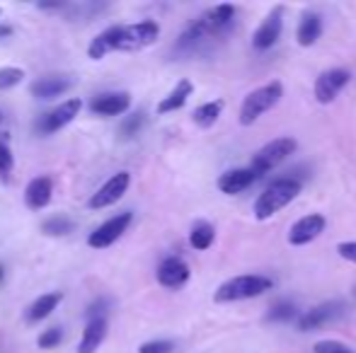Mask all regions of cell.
<instances>
[{
  "label": "cell",
  "instance_id": "6da1fadb",
  "mask_svg": "<svg viewBox=\"0 0 356 353\" xmlns=\"http://www.w3.org/2000/svg\"><path fill=\"white\" fill-rule=\"evenodd\" d=\"M161 36V27L153 20L136 22V25H114L93 39L88 53L93 61L104 58L109 51H141L155 44Z\"/></svg>",
  "mask_w": 356,
  "mask_h": 353
},
{
  "label": "cell",
  "instance_id": "7a4b0ae2",
  "mask_svg": "<svg viewBox=\"0 0 356 353\" xmlns=\"http://www.w3.org/2000/svg\"><path fill=\"white\" fill-rule=\"evenodd\" d=\"M300 194V182L291 180V177H284V180H276L262 191V194L254 199V218L257 220H267L272 215H276L281 208L291 204L296 196Z\"/></svg>",
  "mask_w": 356,
  "mask_h": 353
},
{
  "label": "cell",
  "instance_id": "3957f363",
  "mask_svg": "<svg viewBox=\"0 0 356 353\" xmlns=\"http://www.w3.org/2000/svg\"><path fill=\"white\" fill-rule=\"evenodd\" d=\"M284 97V85L279 80L267 82L262 87H254L252 93L243 99L240 104V114H237V121L243 123V126H252L259 117H264L267 112H272L279 99Z\"/></svg>",
  "mask_w": 356,
  "mask_h": 353
},
{
  "label": "cell",
  "instance_id": "277c9868",
  "mask_svg": "<svg viewBox=\"0 0 356 353\" xmlns=\"http://www.w3.org/2000/svg\"><path fill=\"white\" fill-rule=\"evenodd\" d=\"M274 281L267 276H257V273H245V276L228 278L226 283L216 288L213 293V300L216 302H237V300H250V297H257L262 293L272 291Z\"/></svg>",
  "mask_w": 356,
  "mask_h": 353
},
{
  "label": "cell",
  "instance_id": "5b68a950",
  "mask_svg": "<svg viewBox=\"0 0 356 353\" xmlns=\"http://www.w3.org/2000/svg\"><path fill=\"white\" fill-rule=\"evenodd\" d=\"M296 150H298V141L291 138V136H281V138L272 141V143H267L264 148H259L257 153L252 155L250 169H252L254 177H264V174H269L274 167H279L284 160H289Z\"/></svg>",
  "mask_w": 356,
  "mask_h": 353
},
{
  "label": "cell",
  "instance_id": "8992f818",
  "mask_svg": "<svg viewBox=\"0 0 356 353\" xmlns=\"http://www.w3.org/2000/svg\"><path fill=\"white\" fill-rule=\"evenodd\" d=\"M131 220H134V213H131V210H124V213H119V215H114V218L104 220L97 230L90 232L88 245L93 247V249H107L109 245H114L119 237L124 235L126 228L131 226Z\"/></svg>",
  "mask_w": 356,
  "mask_h": 353
},
{
  "label": "cell",
  "instance_id": "52a82bcc",
  "mask_svg": "<svg viewBox=\"0 0 356 353\" xmlns=\"http://www.w3.org/2000/svg\"><path fill=\"white\" fill-rule=\"evenodd\" d=\"M351 80V73L346 68H330V71L320 73L318 80L313 85V93H315V99L320 104H330L337 99V95L349 85Z\"/></svg>",
  "mask_w": 356,
  "mask_h": 353
},
{
  "label": "cell",
  "instance_id": "ba28073f",
  "mask_svg": "<svg viewBox=\"0 0 356 353\" xmlns=\"http://www.w3.org/2000/svg\"><path fill=\"white\" fill-rule=\"evenodd\" d=\"M129 184H131V174L129 172H117L112 174L107 182H104L102 186H99L97 191H95L93 196H90L88 206L93 210H102L107 208V206H114L121 196L129 191Z\"/></svg>",
  "mask_w": 356,
  "mask_h": 353
},
{
  "label": "cell",
  "instance_id": "9c48e42d",
  "mask_svg": "<svg viewBox=\"0 0 356 353\" xmlns=\"http://www.w3.org/2000/svg\"><path fill=\"white\" fill-rule=\"evenodd\" d=\"M80 109H83V102L78 97L73 99H66V102H61L56 109H51L49 114H44L42 119H39V123H36V131L44 136L49 134H56V131H61L63 126H68V123L73 121V119L80 114Z\"/></svg>",
  "mask_w": 356,
  "mask_h": 353
},
{
  "label": "cell",
  "instance_id": "30bf717a",
  "mask_svg": "<svg viewBox=\"0 0 356 353\" xmlns=\"http://www.w3.org/2000/svg\"><path fill=\"white\" fill-rule=\"evenodd\" d=\"M281 27H284V8L276 5L269 10V15L259 22V27L254 29L252 34V47L257 51H267L272 49L281 36Z\"/></svg>",
  "mask_w": 356,
  "mask_h": 353
},
{
  "label": "cell",
  "instance_id": "8fae6325",
  "mask_svg": "<svg viewBox=\"0 0 356 353\" xmlns=\"http://www.w3.org/2000/svg\"><path fill=\"white\" fill-rule=\"evenodd\" d=\"M325 226L327 220L322 213H308L303 215V218H298L291 226L289 230V242L294 247H303V245H310L313 240H318V237L325 232Z\"/></svg>",
  "mask_w": 356,
  "mask_h": 353
},
{
  "label": "cell",
  "instance_id": "7c38bea8",
  "mask_svg": "<svg viewBox=\"0 0 356 353\" xmlns=\"http://www.w3.org/2000/svg\"><path fill=\"white\" fill-rule=\"evenodd\" d=\"M342 315V302L330 300V302H322V305H315L310 310H305L303 315L298 317V329L300 332H315V329L325 327L330 324L335 317Z\"/></svg>",
  "mask_w": 356,
  "mask_h": 353
},
{
  "label": "cell",
  "instance_id": "4fadbf2b",
  "mask_svg": "<svg viewBox=\"0 0 356 353\" xmlns=\"http://www.w3.org/2000/svg\"><path fill=\"white\" fill-rule=\"evenodd\" d=\"M75 85L71 75H44L39 80H34L29 85V93L32 97L36 99H54V97H61L66 95L71 87Z\"/></svg>",
  "mask_w": 356,
  "mask_h": 353
},
{
  "label": "cell",
  "instance_id": "5bb4252c",
  "mask_svg": "<svg viewBox=\"0 0 356 353\" xmlns=\"http://www.w3.org/2000/svg\"><path fill=\"white\" fill-rule=\"evenodd\" d=\"M131 107V95L129 93H102L93 97L90 109L99 117H119V114L129 112Z\"/></svg>",
  "mask_w": 356,
  "mask_h": 353
},
{
  "label": "cell",
  "instance_id": "9a60e30c",
  "mask_svg": "<svg viewBox=\"0 0 356 353\" xmlns=\"http://www.w3.org/2000/svg\"><path fill=\"white\" fill-rule=\"evenodd\" d=\"M189 281V267L180 256H167L158 267V283L163 288H182Z\"/></svg>",
  "mask_w": 356,
  "mask_h": 353
},
{
  "label": "cell",
  "instance_id": "2e32d148",
  "mask_svg": "<svg viewBox=\"0 0 356 353\" xmlns=\"http://www.w3.org/2000/svg\"><path fill=\"white\" fill-rule=\"evenodd\" d=\"M254 180H257V177H254L250 167H235V169H228V172H223L221 177H218L216 186L223 191V194L235 196V194H240V191L248 189V186H252Z\"/></svg>",
  "mask_w": 356,
  "mask_h": 353
},
{
  "label": "cell",
  "instance_id": "e0dca14e",
  "mask_svg": "<svg viewBox=\"0 0 356 353\" xmlns=\"http://www.w3.org/2000/svg\"><path fill=\"white\" fill-rule=\"evenodd\" d=\"M199 20L204 22V27L209 29V34L218 36L233 25V20H235V5H216V8H211V10L204 12Z\"/></svg>",
  "mask_w": 356,
  "mask_h": 353
},
{
  "label": "cell",
  "instance_id": "ac0fdd59",
  "mask_svg": "<svg viewBox=\"0 0 356 353\" xmlns=\"http://www.w3.org/2000/svg\"><path fill=\"white\" fill-rule=\"evenodd\" d=\"M51 194H54V184L49 177H36L27 184L25 189V204L29 206L32 210H42L49 206L51 201Z\"/></svg>",
  "mask_w": 356,
  "mask_h": 353
},
{
  "label": "cell",
  "instance_id": "d6986e66",
  "mask_svg": "<svg viewBox=\"0 0 356 353\" xmlns=\"http://www.w3.org/2000/svg\"><path fill=\"white\" fill-rule=\"evenodd\" d=\"M104 339H107V319L104 317L90 319L88 327L83 329L80 343H78V353H97V348L102 346Z\"/></svg>",
  "mask_w": 356,
  "mask_h": 353
},
{
  "label": "cell",
  "instance_id": "ffe728a7",
  "mask_svg": "<svg viewBox=\"0 0 356 353\" xmlns=\"http://www.w3.org/2000/svg\"><path fill=\"white\" fill-rule=\"evenodd\" d=\"M320 34H322V17L313 10H305L300 15L298 29H296V41H298L300 47H313L315 41L320 39Z\"/></svg>",
  "mask_w": 356,
  "mask_h": 353
},
{
  "label": "cell",
  "instance_id": "44dd1931",
  "mask_svg": "<svg viewBox=\"0 0 356 353\" xmlns=\"http://www.w3.org/2000/svg\"><path fill=\"white\" fill-rule=\"evenodd\" d=\"M191 93H194V85H191V80H180L175 87H172L170 93H167V97L161 99V104H158V114H170V112H177V109H182L187 104V99L191 97Z\"/></svg>",
  "mask_w": 356,
  "mask_h": 353
},
{
  "label": "cell",
  "instance_id": "7402d4cb",
  "mask_svg": "<svg viewBox=\"0 0 356 353\" xmlns=\"http://www.w3.org/2000/svg\"><path fill=\"white\" fill-rule=\"evenodd\" d=\"M63 300V293L56 291V293H44L42 297H36L29 307H27V322H42L47 319L49 315L54 313L58 307V302Z\"/></svg>",
  "mask_w": 356,
  "mask_h": 353
},
{
  "label": "cell",
  "instance_id": "603a6c76",
  "mask_svg": "<svg viewBox=\"0 0 356 353\" xmlns=\"http://www.w3.org/2000/svg\"><path fill=\"white\" fill-rule=\"evenodd\" d=\"M223 107H226V102L223 99H213V102H204L199 104V107L191 112V119H194L196 126H202V128H211L213 123L221 119L223 114Z\"/></svg>",
  "mask_w": 356,
  "mask_h": 353
},
{
  "label": "cell",
  "instance_id": "cb8c5ba5",
  "mask_svg": "<svg viewBox=\"0 0 356 353\" xmlns=\"http://www.w3.org/2000/svg\"><path fill=\"white\" fill-rule=\"evenodd\" d=\"M213 240H216V228H213L209 220H196L189 232V245L194 247V249L204 252L213 245Z\"/></svg>",
  "mask_w": 356,
  "mask_h": 353
},
{
  "label": "cell",
  "instance_id": "d4e9b609",
  "mask_svg": "<svg viewBox=\"0 0 356 353\" xmlns=\"http://www.w3.org/2000/svg\"><path fill=\"white\" fill-rule=\"evenodd\" d=\"M73 228H75L73 226V220L66 218V215H51V218L42 223V232H47V235H51V237L71 235Z\"/></svg>",
  "mask_w": 356,
  "mask_h": 353
},
{
  "label": "cell",
  "instance_id": "484cf974",
  "mask_svg": "<svg viewBox=\"0 0 356 353\" xmlns=\"http://www.w3.org/2000/svg\"><path fill=\"white\" fill-rule=\"evenodd\" d=\"M25 77V71L15 66L0 68V90H10V87H17Z\"/></svg>",
  "mask_w": 356,
  "mask_h": 353
},
{
  "label": "cell",
  "instance_id": "4316f807",
  "mask_svg": "<svg viewBox=\"0 0 356 353\" xmlns=\"http://www.w3.org/2000/svg\"><path fill=\"white\" fill-rule=\"evenodd\" d=\"M291 317H296V307L291 302H276L267 313L269 322H289Z\"/></svg>",
  "mask_w": 356,
  "mask_h": 353
},
{
  "label": "cell",
  "instance_id": "83f0119b",
  "mask_svg": "<svg viewBox=\"0 0 356 353\" xmlns=\"http://www.w3.org/2000/svg\"><path fill=\"white\" fill-rule=\"evenodd\" d=\"M315 353H356L354 348H349L346 343L335 341V339H322L313 346Z\"/></svg>",
  "mask_w": 356,
  "mask_h": 353
},
{
  "label": "cell",
  "instance_id": "f1b7e54d",
  "mask_svg": "<svg viewBox=\"0 0 356 353\" xmlns=\"http://www.w3.org/2000/svg\"><path fill=\"white\" fill-rule=\"evenodd\" d=\"M61 339H63V332L58 327H49V329H44L42 332V337H39V348H56L58 343H61Z\"/></svg>",
  "mask_w": 356,
  "mask_h": 353
},
{
  "label": "cell",
  "instance_id": "f546056e",
  "mask_svg": "<svg viewBox=\"0 0 356 353\" xmlns=\"http://www.w3.org/2000/svg\"><path fill=\"white\" fill-rule=\"evenodd\" d=\"M143 121H145V114L143 112L131 114V117L126 119L124 123H121V134H124V138H131V136L139 134V128L143 126Z\"/></svg>",
  "mask_w": 356,
  "mask_h": 353
},
{
  "label": "cell",
  "instance_id": "4dcf8cb0",
  "mask_svg": "<svg viewBox=\"0 0 356 353\" xmlns=\"http://www.w3.org/2000/svg\"><path fill=\"white\" fill-rule=\"evenodd\" d=\"M172 341H165V339H158V341H145L141 343L139 353H172Z\"/></svg>",
  "mask_w": 356,
  "mask_h": 353
},
{
  "label": "cell",
  "instance_id": "1f68e13d",
  "mask_svg": "<svg viewBox=\"0 0 356 353\" xmlns=\"http://www.w3.org/2000/svg\"><path fill=\"white\" fill-rule=\"evenodd\" d=\"M337 254L346 261H354L356 264V242H340L337 245Z\"/></svg>",
  "mask_w": 356,
  "mask_h": 353
},
{
  "label": "cell",
  "instance_id": "d6a6232c",
  "mask_svg": "<svg viewBox=\"0 0 356 353\" xmlns=\"http://www.w3.org/2000/svg\"><path fill=\"white\" fill-rule=\"evenodd\" d=\"M10 167H12L10 148H8V145L0 141V172H10Z\"/></svg>",
  "mask_w": 356,
  "mask_h": 353
},
{
  "label": "cell",
  "instance_id": "836d02e7",
  "mask_svg": "<svg viewBox=\"0 0 356 353\" xmlns=\"http://www.w3.org/2000/svg\"><path fill=\"white\" fill-rule=\"evenodd\" d=\"M10 34H12V27L0 25V39H5V36H10Z\"/></svg>",
  "mask_w": 356,
  "mask_h": 353
},
{
  "label": "cell",
  "instance_id": "e575fe53",
  "mask_svg": "<svg viewBox=\"0 0 356 353\" xmlns=\"http://www.w3.org/2000/svg\"><path fill=\"white\" fill-rule=\"evenodd\" d=\"M3 278H5V269L0 267V283H3Z\"/></svg>",
  "mask_w": 356,
  "mask_h": 353
},
{
  "label": "cell",
  "instance_id": "d590c367",
  "mask_svg": "<svg viewBox=\"0 0 356 353\" xmlns=\"http://www.w3.org/2000/svg\"><path fill=\"white\" fill-rule=\"evenodd\" d=\"M0 121H3V112H0Z\"/></svg>",
  "mask_w": 356,
  "mask_h": 353
},
{
  "label": "cell",
  "instance_id": "8d00e7d4",
  "mask_svg": "<svg viewBox=\"0 0 356 353\" xmlns=\"http://www.w3.org/2000/svg\"><path fill=\"white\" fill-rule=\"evenodd\" d=\"M0 15H3V10H0Z\"/></svg>",
  "mask_w": 356,
  "mask_h": 353
}]
</instances>
